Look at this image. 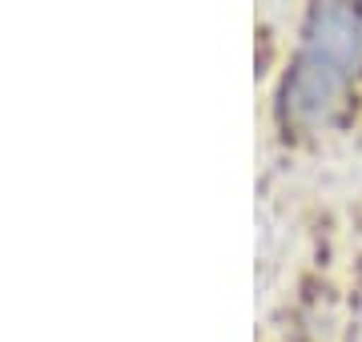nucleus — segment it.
Instances as JSON below:
<instances>
[{"label": "nucleus", "mask_w": 362, "mask_h": 342, "mask_svg": "<svg viewBox=\"0 0 362 342\" xmlns=\"http://www.w3.org/2000/svg\"><path fill=\"white\" fill-rule=\"evenodd\" d=\"M362 65V13L350 4L314 8L294 65L282 85V113L294 125H318L338 109Z\"/></svg>", "instance_id": "1"}]
</instances>
